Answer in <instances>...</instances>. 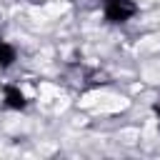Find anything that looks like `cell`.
<instances>
[{
    "instance_id": "277c9868",
    "label": "cell",
    "mask_w": 160,
    "mask_h": 160,
    "mask_svg": "<svg viewBox=\"0 0 160 160\" xmlns=\"http://www.w3.org/2000/svg\"><path fill=\"white\" fill-rule=\"evenodd\" d=\"M155 112H158V118H160V100L155 102Z\"/></svg>"
},
{
    "instance_id": "3957f363",
    "label": "cell",
    "mask_w": 160,
    "mask_h": 160,
    "mask_svg": "<svg viewBox=\"0 0 160 160\" xmlns=\"http://www.w3.org/2000/svg\"><path fill=\"white\" fill-rule=\"evenodd\" d=\"M15 58H18V52H15V48H12L10 42H5V40H0V68H10V65L15 62Z\"/></svg>"
},
{
    "instance_id": "6da1fadb",
    "label": "cell",
    "mask_w": 160,
    "mask_h": 160,
    "mask_svg": "<svg viewBox=\"0 0 160 160\" xmlns=\"http://www.w3.org/2000/svg\"><path fill=\"white\" fill-rule=\"evenodd\" d=\"M102 12L110 22H128L138 12V8H135L132 0H105Z\"/></svg>"
},
{
    "instance_id": "7a4b0ae2",
    "label": "cell",
    "mask_w": 160,
    "mask_h": 160,
    "mask_svg": "<svg viewBox=\"0 0 160 160\" xmlns=\"http://www.w3.org/2000/svg\"><path fill=\"white\" fill-rule=\"evenodd\" d=\"M2 98H5V105H8L10 110H25V108H28V100H25L22 90L15 88V85H5V88H2Z\"/></svg>"
}]
</instances>
